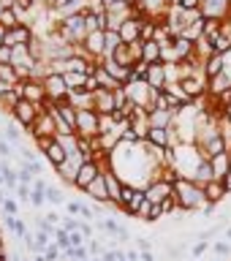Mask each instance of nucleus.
Masks as SVG:
<instances>
[{"label": "nucleus", "instance_id": "4c0bfd02", "mask_svg": "<svg viewBox=\"0 0 231 261\" xmlns=\"http://www.w3.org/2000/svg\"><path fill=\"white\" fill-rule=\"evenodd\" d=\"M177 6L183 8V11H199V8H201V0H179Z\"/></svg>", "mask_w": 231, "mask_h": 261}, {"label": "nucleus", "instance_id": "8fccbe9b", "mask_svg": "<svg viewBox=\"0 0 231 261\" xmlns=\"http://www.w3.org/2000/svg\"><path fill=\"white\" fill-rule=\"evenodd\" d=\"M79 231L90 240V237H93V226H90V223H79Z\"/></svg>", "mask_w": 231, "mask_h": 261}, {"label": "nucleus", "instance_id": "13d9d810", "mask_svg": "<svg viewBox=\"0 0 231 261\" xmlns=\"http://www.w3.org/2000/svg\"><path fill=\"white\" fill-rule=\"evenodd\" d=\"M33 261H46V258H44V253H36V256H33Z\"/></svg>", "mask_w": 231, "mask_h": 261}, {"label": "nucleus", "instance_id": "338daca9", "mask_svg": "<svg viewBox=\"0 0 231 261\" xmlns=\"http://www.w3.org/2000/svg\"><path fill=\"white\" fill-rule=\"evenodd\" d=\"M0 240H3V231H0Z\"/></svg>", "mask_w": 231, "mask_h": 261}, {"label": "nucleus", "instance_id": "a18cd8bd", "mask_svg": "<svg viewBox=\"0 0 231 261\" xmlns=\"http://www.w3.org/2000/svg\"><path fill=\"white\" fill-rule=\"evenodd\" d=\"M220 228H223V226H220V223H218V226H212V228H207V231H204V234L199 237V240H207V242H210V240H212V237H215V234L220 231Z\"/></svg>", "mask_w": 231, "mask_h": 261}, {"label": "nucleus", "instance_id": "f257e3e1", "mask_svg": "<svg viewBox=\"0 0 231 261\" xmlns=\"http://www.w3.org/2000/svg\"><path fill=\"white\" fill-rule=\"evenodd\" d=\"M174 201H177V210L179 212H193L207 204L204 199V191L199 182H193L191 177H179L174 182Z\"/></svg>", "mask_w": 231, "mask_h": 261}, {"label": "nucleus", "instance_id": "f03ea898", "mask_svg": "<svg viewBox=\"0 0 231 261\" xmlns=\"http://www.w3.org/2000/svg\"><path fill=\"white\" fill-rule=\"evenodd\" d=\"M76 136L82 139L101 136V114L95 109H76Z\"/></svg>", "mask_w": 231, "mask_h": 261}, {"label": "nucleus", "instance_id": "7ed1b4c3", "mask_svg": "<svg viewBox=\"0 0 231 261\" xmlns=\"http://www.w3.org/2000/svg\"><path fill=\"white\" fill-rule=\"evenodd\" d=\"M44 112V106L41 103H33V101H28V98H22L19 103L11 109V117H14V122L16 125H22V128H33V122L38 120V114Z\"/></svg>", "mask_w": 231, "mask_h": 261}, {"label": "nucleus", "instance_id": "423d86ee", "mask_svg": "<svg viewBox=\"0 0 231 261\" xmlns=\"http://www.w3.org/2000/svg\"><path fill=\"white\" fill-rule=\"evenodd\" d=\"M101 171H104V166H101V163H98V161H87V163H82L79 174H76V179H73V188L85 193L87 188L93 185L98 177H101Z\"/></svg>", "mask_w": 231, "mask_h": 261}, {"label": "nucleus", "instance_id": "f704fd0d", "mask_svg": "<svg viewBox=\"0 0 231 261\" xmlns=\"http://www.w3.org/2000/svg\"><path fill=\"white\" fill-rule=\"evenodd\" d=\"M152 207L155 204H150V201H144L142 207H139V212H136V218H142L144 223H150V215H152Z\"/></svg>", "mask_w": 231, "mask_h": 261}, {"label": "nucleus", "instance_id": "4be33fe9", "mask_svg": "<svg viewBox=\"0 0 231 261\" xmlns=\"http://www.w3.org/2000/svg\"><path fill=\"white\" fill-rule=\"evenodd\" d=\"M144 142H150L155 147H161V150H166V147L171 144V134H169V128H150Z\"/></svg>", "mask_w": 231, "mask_h": 261}, {"label": "nucleus", "instance_id": "ddd939ff", "mask_svg": "<svg viewBox=\"0 0 231 261\" xmlns=\"http://www.w3.org/2000/svg\"><path fill=\"white\" fill-rule=\"evenodd\" d=\"M179 87L185 90V95L191 98V101H196V98H199L204 90H207V87L201 85V76H199V73H185V76H179Z\"/></svg>", "mask_w": 231, "mask_h": 261}, {"label": "nucleus", "instance_id": "72a5a7b5", "mask_svg": "<svg viewBox=\"0 0 231 261\" xmlns=\"http://www.w3.org/2000/svg\"><path fill=\"white\" fill-rule=\"evenodd\" d=\"M52 142H55V136H36V147H38V152L44 155L49 147H52Z\"/></svg>", "mask_w": 231, "mask_h": 261}, {"label": "nucleus", "instance_id": "b1692460", "mask_svg": "<svg viewBox=\"0 0 231 261\" xmlns=\"http://www.w3.org/2000/svg\"><path fill=\"white\" fill-rule=\"evenodd\" d=\"M215 179V174H212V163L210 158H201L199 161V166H196V174H193V182H199V185H207Z\"/></svg>", "mask_w": 231, "mask_h": 261}, {"label": "nucleus", "instance_id": "7c9ffc66", "mask_svg": "<svg viewBox=\"0 0 231 261\" xmlns=\"http://www.w3.org/2000/svg\"><path fill=\"white\" fill-rule=\"evenodd\" d=\"M44 196H46V201H52V204H65V193L60 191V188H55V185H49Z\"/></svg>", "mask_w": 231, "mask_h": 261}, {"label": "nucleus", "instance_id": "6ab92c4d", "mask_svg": "<svg viewBox=\"0 0 231 261\" xmlns=\"http://www.w3.org/2000/svg\"><path fill=\"white\" fill-rule=\"evenodd\" d=\"M55 106H57V114L63 117V122L73 130V134H76V106H73L68 98H65V101H60V103H55Z\"/></svg>", "mask_w": 231, "mask_h": 261}, {"label": "nucleus", "instance_id": "c9c22d12", "mask_svg": "<svg viewBox=\"0 0 231 261\" xmlns=\"http://www.w3.org/2000/svg\"><path fill=\"white\" fill-rule=\"evenodd\" d=\"M30 193H33V188H30V185H22V182H19V188H16V193H14V196H16V199H19V201H24V204H28V201H30Z\"/></svg>", "mask_w": 231, "mask_h": 261}, {"label": "nucleus", "instance_id": "c03bdc74", "mask_svg": "<svg viewBox=\"0 0 231 261\" xmlns=\"http://www.w3.org/2000/svg\"><path fill=\"white\" fill-rule=\"evenodd\" d=\"M16 210H19V207H16L14 199H6L3 201V212H6V215H16Z\"/></svg>", "mask_w": 231, "mask_h": 261}, {"label": "nucleus", "instance_id": "2eb2a0df", "mask_svg": "<svg viewBox=\"0 0 231 261\" xmlns=\"http://www.w3.org/2000/svg\"><path fill=\"white\" fill-rule=\"evenodd\" d=\"M201 191H204V199H207L210 204H220V201L228 196V191L223 188V182H220V179H212V182L201 185Z\"/></svg>", "mask_w": 231, "mask_h": 261}, {"label": "nucleus", "instance_id": "864d4df0", "mask_svg": "<svg viewBox=\"0 0 231 261\" xmlns=\"http://www.w3.org/2000/svg\"><path fill=\"white\" fill-rule=\"evenodd\" d=\"M101 258H104V261H117V253H114V248H112V250H104Z\"/></svg>", "mask_w": 231, "mask_h": 261}, {"label": "nucleus", "instance_id": "5701e85b", "mask_svg": "<svg viewBox=\"0 0 231 261\" xmlns=\"http://www.w3.org/2000/svg\"><path fill=\"white\" fill-rule=\"evenodd\" d=\"M142 63H147V65L161 63V44L158 41H144L142 44Z\"/></svg>", "mask_w": 231, "mask_h": 261}, {"label": "nucleus", "instance_id": "9b49d317", "mask_svg": "<svg viewBox=\"0 0 231 261\" xmlns=\"http://www.w3.org/2000/svg\"><path fill=\"white\" fill-rule=\"evenodd\" d=\"M24 130H28V128H24ZM28 134H30L33 139H36V136H57V125H55V117H52V114H49V112L44 109V112L38 114V120L33 122V128L28 130Z\"/></svg>", "mask_w": 231, "mask_h": 261}, {"label": "nucleus", "instance_id": "1a4fd4ad", "mask_svg": "<svg viewBox=\"0 0 231 261\" xmlns=\"http://www.w3.org/2000/svg\"><path fill=\"white\" fill-rule=\"evenodd\" d=\"M144 82L150 85L155 93H163L169 85V73H166V63H152L147 65V73H144Z\"/></svg>", "mask_w": 231, "mask_h": 261}, {"label": "nucleus", "instance_id": "de8ad7c7", "mask_svg": "<svg viewBox=\"0 0 231 261\" xmlns=\"http://www.w3.org/2000/svg\"><path fill=\"white\" fill-rule=\"evenodd\" d=\"M30 188H33V191H38V193H46V188H49V185L44 182V179H33V185H30Z\"/></svg>", "mask_w": 231, "mask_h": 261}, {"label": "nucleus", "instance_id": "aec40b11", "mask_svg": "<svg viewBox=\"0 0 231 261\" xmlns=\"http://www.w3.org/2000/svg\"><path fill=\"white\" fill-rule=\"evenodd\" d=\"M171 125H174V112L150 109V128H171Z\"/></svg>", "mask_w": 231, "mask_h": 261}, {"label": "nucleus", "instance_id": "774afa93", "mask_svg": "<svg viewBox=\"0 0 231 261\" xmlns=\"http://www.w3.org/2000/svg\"><path fill=\"white\" fill-rule=\"evenodd\" d=\"M0 142H3V136H0Z\"/></svg>", "mask_w": 231, "mask_h": 261}, {"label": "nucleus", "instance_id": "e433bc0d", "mask_svg": "<svg viewBox=\"0 0 231 261\" xmlns=\"http://www.w3.org/2000/svg\"><path fill=\"white\" fill-rule=\"evenodd\" d=\"M210 248H212V245H210L207 240H199V242L193 245V250H191V253H193V258H201V253H207Z\"/></svg>", "mask_w": 231, "mask_h": 261}, {"label": "nucleus", "instance_id": "603ef678", "mask_svg": "<svg viewBox=\"0 0 231 261\" xmlns=\"http://www.w3.org/2000/svg\"><path fill=\"white\" fill-rule=\"evenodd\" d=\"M125 258H128V261H142V253H136V250H125Z\"/></svg>", "mask_w": 231, "mask_h": 261}, {"label": "nucleus", "instance_id": "20e7f679", "mask_svg": "<svg viewBox=\"0 0 231 261\" xmlns=\"http://www.w3.org/2000/svg\"><path fill=\"white\" fill-rule=\"evenodd\" d=\"M14 90L19 93V98H28L33 103H46V87H44V79H33V76H24L19 79V85H14Z\"/></svg>", "mask_w": 231, "mask_h": 261}, {"label": "nucleus", "instance_id": "412c9836", "mask_svg": "<svg viewBox=\"0 0 231 261\" xmlns=\"http://www.w3.org/2000/svg\"><path fill=\"white\" fill-rule=\"evenodd\" d=\"M207 87H210L212 95H223L226 90H231V73L228 71H220L218 76L207 79Z\"/></svg>", "mask_w": 231, "mask_h": 261}, {"label": "nucleus", "instance_id": "f8f14e48", "mask_svg": "<svg viewBox=\"0 0 231 261\" xmlns=\"http://www.w3.org/2000/svg\"><path fill=\"white\" fill-rule=\"evenodd\" d=\"M93 109L98 114H114V90H106V87H98L93 93Z\"/></svg>", "mask_w": 231, "mask_h": 261}, {"label": "nucleus", "instance_id": "e2e57ef3", "mask_svg": "<svg viewBox=\"0 0 231 261\" xmlns=\"http://www.w3.org/2000/svg\"><path fill=\"white\" fill-rule=\"evenodd\" d=\"M87 261H104L101 256H93V258H87Z\"/></svg>", "mask_w": 231, "mask_h": 261}, {"label": "nucleus", "instance_id": "393cba45", "mask_svg": "<svg viewBox=\"0 0 231 261\" xmlns=\"http://www.w3.org/2000/svg\"><path fill=\"white\" fill-rule=\"evenodd\" d=\"M95 79H98V85H101V87H106V90H120V87H122L120 82L114 79V76H112V73L104 68L101 63H98V68H95Z\"/></svg>", "mask_w": 231, "mask_h": 261}, {"label": "nucleus", "instance_id": "3c124183", "mask_svg": "<svg viewBox=\"0 0 231 261\" xmlns=\"http://www.w3.org/2000/svg\"><path fill=\"white\" fill-rule=\"evenodd\" d=\"M136 245H139V250H142V253L144 250H152V242L150 240H136Z\"/></svg>", "mask_w": 231, "mask_h": 261}, {"label": "nucleus", "instance_id": "a211bd4d", "mask_svg": "<svg viewBox=\"0 0 231 261\" xmlns=\"http://www.w3.org/2000/svg\"><path fill=\"white\" fill-rule=\"evenodd\" d=\"M44 158L49 161V166H52V169H60L63 163L68 161V152L63 150V144L57 142V136H55V142H52V147H49V150L44 152Z\"/></svg>", "mask_w": 231, "mask_h": 261}, {"label": "nucleus", "instance_id": "f3484780", "mask_svg": "<svg viewBox=\"0 0 231 261\" xmlns=\"http://www.w3.org/2000/svg\"><path fill=\"white\" fill-rule=\"evenodd\" d=\"M210 163H212V174H215V179L223 182V177L228 174V169H231V150L215 155V158H210Z\"/></svg>", "mask_w": 231, "mask_h": 261}, {"label": "nucleus", "instance_id": "c85d7f7f", "mask_svg": "<svg viewBox=\"0 0 231 261\" xmlns=\"http://www.w3.org/2000/svg\"><path fill=\"white\" fill-rule=\"evenodd\" d=\"M55 242L60 245L63 250H68V248H73V245H71V231H65L63 226H55Z\"/></svg>", "mask_w": 231, "mask_h": 261}, {"label": "nucleus", "instance_id": "bf43d9fd", "mask_svg": "<svg viewBox=\"0 0 231 261\" xmlns=\"http://www.w3.org/2000/svg\"><path fill=\"white\" fill-rule=\"evenodd\" d=\"M0 256H6V245H3V240H0Z\"/></svg>", "mask_w": 231, "mask_h": 261}, {"label": "nucleus", "instance_id": "2f4dec72", "mask_svg": "<svg viewBox=\"0 0 231 261\" xmlns=\"http://www.w3.org/2000/svg\"><path fill=\"white\" fill-rule=\"evenodd\" d=\"M44 258L46 261H63V248H60V245H49V248L44 250Z\"/></svg>", "mask_w": 231, "mask_h": 261}, {"label": "nucleus", "instance_id": "a878e982", "mask_svg": "<svg viewBox=\"0 0 231 261\" xmlns=\"http://www.w3.org/2000/svg\"><path fill=\"white\" fill-rule=\"evenodd\" d=\"M16 24H22V16L14 11V8H0V28L3 30H11Z\"/></svg>", "mask_w": 231, "mask_h": 261}, {"label": "nucleus", "instance_id": "bb28decb", "mask_svg": "<svg viewBox=\"0 0 231 261\" xmlns=\"http://www.w3.org/2000/svg\"><path fill=\"white\" fill-rule=\"evenodd\" d=\"M63 76H65V85H68L71 93L85 90V85H87V73H63Z\"/></svg>", "mask_w": 231, "mask_h": 261}, {"label": "nucleus", "instance_id": "5fc2aeb1", "mask_svg": "<svg viewBox=\"0 0 231 261\" xmlns=\"http://www.w3.org/2000/svg\"><path fill=\"white\" fill-rule=\"evenodd\" d=\"M212 212H215V204H204V207H201V215H212Z\"/></svg>", "mask_w": 231, "mask_h": 261}, {"label": "nucleus", "instance_id": "cd10ccee", "mask_svg": "<svg viewBox=\"0 0 231 261\" xmlns=\"http://www.w3.org/2000/svg\"><path fill=\"white\" fill-rule=\"evenodd\" d=\"M87 256H90V250L85 248V245H73V248L63 250V258L65 261H87Z\"/></svg>", "mask_w": 231, "mask_h": 261}, {"label": "nucleus", "instance_id": "c756f323", "mask_svg": "<svg viewBox=\"0 0 231 261\" xmlns=\"http://www.w3.org/2000/svg\"><path fill=\"white\" fill-rule=\"evenodd\" d=\"M22 125H14V122H8V125L3 128V136L8 139L11 144H22V130H19Z\"/></svg>", "mask_w": 231, "mask_h": 261}, {"label": "nucleus", "instance_id": "9d476101", "mask_svg": "<svg viewBox=\"0 0 231 261\" xmlns=\"http://www.w3.org/2000/svg\"><path fill=\"white\" fill-rule=\"evenodd\" d=\"M199 11L204 19H226L231 14V0H201Z\"/></svg>", "mask_w": 231, "mask_h": 261}, {"label": "nucleus", "instance_id": "69168bd1", "mask_svg": "<svg viewBox=\"0 0 231 261\" xmlns=\"http://www.w3.org/2000/svg\"><path fill=\"white\" fill-rule=\"evenodd\" d=\"M0 188H3V177H0Z\"/></svg>", "mask_w": 231, "mask_h": 261}, {"label": "nucleus", "instance_id": "6e6d98bb", "mask_svg": "<svg viewBox=\"0 0 231 261\" xmlns=\"http://www.w3.org/2000/svg\"><path fill=\"white\" fill-rule=\"evenodd\" d=\"M223 188H226V191L231 193V169H228V174L223 177Z\"/></svg>", "mask_w": 231, "mask_h": 261}, {"label": "nucleus", "instance_id": "473e14b6", "mask_svg": "<svg viewBox=\"0 0 231 261\" xmlns=\"http://www.w3.org/2000/svg\"><path fill=\"white\" fill-rule=\"evenodd\" d=\"M120 226L122 223H117V220H112V218H101V228H104V231H109L112 237L120 234Z\"/></svg>", "mask_w": 231, "mask_h": 261}, {"label": "nucleus", "instance_id": "4d7b16f0", "mask_svg": "<svg viewBox=\"0 0 231 261\" xmlns=\"http://www.w3.org/2000/svg\"><path fill=\"white\" fill-rule=\"evenodd\" d=\"M46 220H49V223H52V226H55V223H57V220H60V215H57V212H49V215H46Z\"/></svg>", "mask_w": 231, "mask_h": 261}, {"label": "nucleus", "instance_id": "37998d69", "mask_svg": "<svg viewBox=\"0 0 231 261\" xmlns=\"http://www.w3.org/2000/svg\"><path fill=\"white\" fill-rule=\"evenodd\" d=\"M30 204H33V207H44V204H46V196L38 193V191H33V193H30Z\"/></svg>", "mask_w": 231, "mask_h": 261}, {"label": "nucleus", "instance_id": "79ce46f5", "mask_svg": "<svg viewBox=\"0 0 231 261\" xmlns=\"http://www.w3.org/2000/svg\"><path fill=\"white\" fill-rule=\"evenodd\" d=\"M79 223H82V220H76V218H63V228H65V231H79Z\"/></svg>", "mask_w": 231, "mask_h": 261}, {"label": "nucleus", "instance_id": "09e8293b", "mask_svg": "<svg viewBox=\"0 0 231 261\" xmlns=\"http://www.w3.org/2000/svg\"><path fill=\"white\" fill-rule=\"evenodd\" d=\"M11 155V144L8 142H0V158H8Z\"/></svg>", "mask_w": 231, "mask_h": 261}, {"label": "nucleus", "instance_id": "680f3d73", "mask_svg": "<svg viewBox=\"0 0 231 261\" xmlns=\"http://www.w3.org/2000/svg\"><path fill=\"white\" fill-rule=\"evenodd\" d=\"M14 261H33V258H22V256H14Z\"/></svg>", "mask_w": 231, "mask_h": 261}, {"label": "nucleus", "instance_id": "ea45409f", "mask_svg": "<svg viewBox=\"0 0 231 261\" xmlns=\"http://www.w3.org/2000/svg\"><path fill=\"white\" fill-rule=\"evenodd\" d=\"M11 57H14V49L11 46H0V63H6V65H11Z\"/></svg>", "mask_w": 231, "mask_h": 261}, {"label": "nucleus", "instance_id": "052dcab7", "mask_svg": "<svg viewBox=\"0 0 231 261\" xmlns=\"http://www.w3.org/2000/svg\"><path fill=\"white\" fill-rule=\"evenodd\" d=\"M3 36H6V30H3V28H0V46H3Z\"/></svg>", "mask_w": 231, "mask_h": 261}, {"label": "nucleus", "instance_id": "0eeeda50", "mask_svg": "<svg viewBox=\"0 0 231 261\" xmlns=\"http://www.w3.org/2000/svg\"><path fill=\"white\" fill-rule=\"evenodd\" d=\"M144 196H147V201H150V204H163L166 199L174 196V185L158 177V179H152V182L144 188Z\"/></svg>", "mask_w": 231, "mask_h": 261}, {"label": "nucleus", "instance_id": "a19ab883", "mask_svg": "<svg viewBox=\"0 0 231 261\" xmlns=\"http://www.w3.org/2000/svg\"><path fill=\"white\" fill-rule=\"evenodd\" d=\"M212 250H215L218 256L223 258V256H228V253H231V245H228V242H215V245H212Z\"/></svg>", "mask_w": 231, "mask_h": 261}, {"label": "nucleus", "instance_id": "58836bf2", "mask_svg": "<svg viewBox=\"0 0 231 261\" xmlns=\"http://www.w3.org/2000/svg\"><path fill=\"white\" fill-rule=\"evenodd\" d=\"M65 210H68V215H82L85 204H82V201H65Z\"/></svg>", "mask_w": 231, "mask_h": 261}, {"label": "nucleus", "instance_id": "39448f33", "mask_svg": "<svg viewBox=\"0 0 231 261\" xmlns=\"http://www.w3.org/2000/svg\"><path fill=\"white\" fill-rule=\"evenodd\" d=\"M44 87H46V101H52V103H60L68 98V85H65V76L63 73H55V71H49L46 76H44Z\"/></svg>", "mask_w": 231, "mask_h": 261}, {"label": "nucleus", "instance_id": "6e6552de", "mask_svg": "<svg viewBox=\"0 0 231 261\" xmlns=\"http://www.w3.org/2000/svg\"><path fill=\"white\" fill-rule=\"evenodd\" d=\"M36 38V33H33V28L30 24H16V28H11V30H6V36H3V44L6 46H11V49H16V46H28L30 41Z\"/></svg>", "mask_w": 231, "mask_h": 261}, {"label": "nucleus", "instance_id": "4468645a", "mask_svg": "<svg viewBox=\"0 0 231 261\" xmlns=\"http://www.w3.org/2000/svg\"><path fill=\"white\" fill-rule=\"evenodd\" d=\"M85 196H90L95 204H109V201H112V199H109V188H106V179H104V171H101V177H98L95 182L85 191Z\"/></svg>", "mask_w": 231, "mask_h": 261}, {"label": "nucleus", "instance_id": "dca6fc26", "mask_svg": "<svg viewBox=\"0 0 231 261\" xmlns=\"http://www.w3.org/2000/svg\"><path fill=\"white\" fill-rule=\"evenodd\" d=\"M226 57L223 55H218V52H212L207 60H204V79H212V76H218L220 71H226Z\"/></svg>", "mask_w": 231, "mask_h": 261}, {"label": "nucleus", "instance_id": "0e129e2a", "mask_svg": "<svg viewBox=\"0 0 231 261\" xmlns=\"http://www.w3.org/2000/svg\"><path fill=\"white\" fill-rule=\"evenodd\" d=\"M226 240H231V228H226Z\"/></svg>", "mask_w": 231, "mask_h": 261}, {"label": "nucleus", "instance_id": "49530a36", "mask_svg": "<svg viewBox=\"0 0 231 261\" xmlns=\"http://www.w3.org/2000/svg\"><path fill=\"white\" fill-rule=\"evenodd\" d=\"M85 242H87V237L82 231H71V245H85Z\"/></svg>", "mask_w": 231, "mask_h": 261}]
</instances>
